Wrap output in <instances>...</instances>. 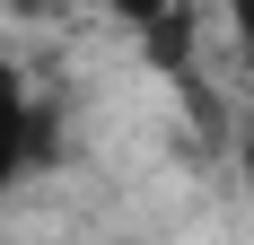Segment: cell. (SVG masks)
Returning <instances> with one entry per match:
<instances>
[{
	"mask_svg": "<svg viewBox=\"0 0 254 245\" xmlns=\"http://www.w3.org/2000/svg\"><path fill=\"white\" fill-rule=\"evenodd\" d=\"M44 158H53V114L35 105V88H26L9 61H0V184L35 175Z\"/></svg>",
	"mask_w": 254,
	"mask_h": 245,
	"instance_id": "6da1fadb",
	"label": "cell"
},
{
	"mask_svg": "<svg viewBox=\"0 0 254 245\" xmlns=\"http://www.w3.org/2000/svg\"><path fill=\"white\" fill-rule=\"evenodd\" d=\"M237 167H246V193H254V114H246V140H237Z\"/></svg>",
	"mask_w": 254,
	"mask_h": 245,
	"instance_id": "3957f363",
	"label": "cell"
},
{
	"mask_svg": "<svg viewBox=\"0 0 254 245\" xmlns=\"http://www.w3.org/2000/svg\"><path fill=\"white\" fill-rule=\"evenodd\" d=\"M18 9H35V18H53V9H79V0H18Z\"/></svg>",
	"mask_w": 254,
	"mask_h": 245,
	"instance_id": "277c9868",
	"label": "cell"
},
{
	"mask_svg": "<svg viewBox=\"0 0 254 245\" xmlns=\"http://www.w3.org/2000/svg\"><path fill=\"white\" fill-rule=\"evenodd\" d=\"M228 35H237V53L254 61V0H228Z\"/></svg>",
	"mask_w": 254,
	"mask_h": 245,
	"instance_id": "7a4b0ae2",
	"label": "cell"
}]
</instances>
